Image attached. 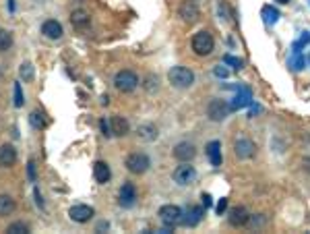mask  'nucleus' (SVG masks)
Listing matches in <instances>:
<instances>
[{
	"instance_id": "1",
	"label": "nucleus",
	"mask_w": 310,
	"mask_h": 234,
	"mask_svg": "<svg viewBox=\"0 0 310 234\" xmlns=\"http://www.w3.org/2000/svg\"><path fill=\"white\" fill-rule=\"evenodd\" d=\"M168 79L178 90H186V87H190L194 83V72L186 67H172L168 72Z\"/></svg>"
},
{
	"instance_id": "2",
	"label": "nucleus",
	"mask_w": 310,
	"mask_h": 234,
	"mask_svg": "<svg viewBox=\"0 0 310 234\" xmlns=\"http://www.w3.org/2000/svg\"><path fill=\"white\" fill-rule=\"evenodd\" d=\"M213 48H215L213 36H211L207 29H201L199 34L192 36V50L197 56H209L213 52Z\"/></svg>"
},
{
	"instance_id": "3",
	"label": "nucleus",
	"mask_w": 310,
	"mask_h": 234,
	"mask_svg": "<svg viewBox=\"0 0 310 234\" xmlns=\"http://www.w3.org/2000/svg\"><path fill=\"white\" fill-rule=\"evenodd\" d=\"M114 85H116L118 91L128 93V91L137 90L138 77H137V72H133V71H120V72H116V77H114Z\"/></svg>"
},
{
	"instance_id": "4",
	"label": "nucleus",
	"mask_w": 310,
	"mask_h": 234,
	"mask_svg": "<svg viewBox=\"0 0 310 234\" xmlns=\"http://www.w3.org/2000/svg\"><path fill=\"white\" fill-rule=\"evenodd\" d=\"M126 168L133 174H145L147 170H149V166H151V160L145 156V153H130V156L126 158Z\"/></svg>"
},
{
	"instance_id": "5",
	"label": "nucleus",
	"mask_w": 310,
	"mask_h": 234,
	"mask_svg": "<svg viewBox=\"0 0 310 234\" xmlns=\"http://www.w3.org/2000/svg\"><path fill=\"white\" fill-rule=\"evenodd\" d=\"M174 180L180 184V187H189L197 180V170H194V166H190L189 162H182V166H178L174 170Z\"/></svg>"
},
{
	"instance_id": "6",
	"label": "nucleus",
	"mask_w": 310,
	"mask_h": 234,
	"mask_svg": "<svg viewBox=\"0 0 310 234\" xmlns=\"http://www.w3.org/2000/svg\"><path fill=\"white\" fill-rule=\"evenodd\" d=\"M182 216H184L182 209L178 207V205H172V203H170V205H164V207L159 209V220L164 222L166 226H172V228H174L176 224L182 222Z\"/></svg>"
},
{
	"instance_id": "7",
	"label": "nucleus",
	"mask_w": 310,
	"mask_h": 234,
	"mask_svg": "<svg viewBox=\"0 0 310 234\" xmlns=\"http://www.w3.org/2000/svg\"><path fill=\"white\" fill-rule=\"evenodd\" d=\"M234 153L240 160H250V158H255V153H257V145H255V141L246 139V137H240V139L234 141Z\"/></svg>"
},
{
	"instance_id": "8",
	"label": "nucleus",
	"mask_w": 310,
	"mask_h": 234,
	"mask_svg": "<svg viewBox=\"0 0 310 234\" xmlns=\"http://www.w3.org/2000/svg\"><path fill=\"white\" fill-rule=\"evenodd\" d=\"M227 112H230V106H227L224 100H211L209 106H207V116L213 120V123H222V120H225Z\"/></svg>"
},
{
	"instance_id": "9",
	"label": "nucleus",
	"mask_w": 310,
	"mask_h": 234,
	"mask_svg": "<svg viewBox=\"0 0 310 234\" xmlns=\"http://www.w3.org/2000/svg\"><path fill=\"white\" fill-rule=\"evenodd\" d=\"M178 15L182 17L184 23H189V25H192V23L199 21V4L194 2V0H186V2H182V6L178 9Z\"/></svg>"
},
{
	"instance_id": "10",
	"label": "nucleus",
	"mask_w": 310,
	"mask_h": 234,
	"mask_svg": "<svg viewBox=\"0 0 310 234\" xmlns=\"http://www.w3.org/2000/svg\"><path fill=\"white\" fill-rule=\"evenodd\" d=\"M194 156H197V147L189 141H182L174 147V158L178 160V162H190Z\"/></svg>"
},
{
	"instance_id": "11",
	"label": "nucleus",
	"mask_w": 310,
	"mask_h": 234,
	"mask_svg": "<svg viewBox=\"0 0 310 234\" xmlns=\"http://www.w3.org/2000/svg\"><path fill=\"white\" fill-rule=\"evenodd\" d=\"M93 207H89V205H72L69 209V216H70V220L72 222H79V224H85L89 222L93 217Z\"/></svg>"
},
{
	"instance_id": "12",
	"label": "nucleus",
	"mask_w": 310,
	"mask_h": 234,
	"mask_svg": "<svg viewBox=\"0 0 310 234\" xmlns=\"http://www.w3.org/2000/svg\"><path fill=\"white\" fill-rule=\"evenodd\" d=\"M137 199V191L133 182H124L120 187V205L122 207H133Z\"/></svg>"
},
{
	"instance_id": "13",
	"label": "nucleus",
	"mask_w": 310,
	"mask_h": 234,
	"mask_svg": "<svg viewBox=\"0 0 310 234\" xmlns=\"http://www.w3.org/2000/svg\"><path fill=\"white\" fill-rule=\"evenodd\" d=\"M42 34L48 37V39H60L62 37V25L58 21H54V19H48L44 21V25H42Z\"/></svg>"
},
{
	"instance_id": "14",
	"label": "nucleus",
	"mask_w": 310,
	"mask_h": 234,
	"mask_svg": "<svg viewBox=\"0 0 310 234\" xmlns=\"http://www.w3.org/2000/svg\"><path fill=\"white\" fill-rule=\"evenodd\" d=\"M17 162V151L13 145H0V166L2 168H11Z\"/></svg>"
},
{
	"instance_id": "15",
	"label": "nucleus",
	"mask_w": 310,
	"mask_h": 234,
	"mask_svg": "<svg viewBox=\"0 0 310 234\" xmlns=\"http://www.w3.org/2000/svg\"><path fill=\"white\" fill-rule=\"evenodd\" d=\"M203 216H205V209L199 205H192V207H189V212H186V217L182 216V224L192 228V226H197L203 220Z\"/></svg>"
},
{
	"instance_id": "16",
	"label": "nucleus",
	"mask_w": 310,
	"mask_h": 234,
	"mask_svg": "<svg viewBox=\"0 0 310 234\" xmlns=\"http://www.w3.org/2000/svg\"><path fill=\"white\" fill-rule=\"evenodd\" d=\"M70 23H72V27H77V29H85V27H89V23H91V17H89L87 11L77 9L70 13Z\"/></svg>"
},
{
	"instance_id": "17",
	"label": "nucleus",
	"mask_w": 310,
	"mask_h": 234,
	"mask_svg": "<svg viewBox=\"0 0 310 234\" xmlns=\"http://www.w3.org/2000/svg\"><path fill=\"white\" fill-rule=\"evenodd\" d=\"M110 126H112V135H118V137H124L130 131L128 120L122 118V116H112L110 118Z\"/></svg>"
},
{
	"instance_id": "18",
	"label": "nucleus",
	"mask_w": 310,
	"mask_h": 234,
	"mask_svg": "<svg viewBox=\"0 0 310 234\" xmlns=\"http://www.w3.org/2000/svg\"><path fill=\"white\" fill-rule=\"evenodd\" d=\"M207 158H209V162H211V166H222V143L219 141H211L209 145H207Z\"/></svg>"
},
{
	"instance_id": "19",
	"label": "nucleus",
	"mask_w": 310,
	"mask_h": 234,
	"mask_svg": "<svg viewBox=\"0 0 310 234\" xmlns=\"http://www.w3.org/2000/svg\"><path fill=\"white\" fill-rule=\"evenodd\" d=\"M93 176H95V180L100 182V184H105L110 180V176H112V172H110V166L105 164V162H95L93 164Z\"/></svg>"
},
{
	"instance_id": "20",
	"label": "nucleus",
	"mask_w": 310,
	"mask_h": 234,
	"mask_svg": "<svg viewBox=\"0 0 310 234\" xmlns=\"http://www.w3.org/2000/svg\"><path fill=\"white\" fill-rule=\"evenodd\" d=\"M248 212L246 207H234L230 212V224L232 226H246L248 224Z\"/></svg>"
},
{
	"instance_id": "21",
	"label": "nucleus",
	"mask_w": 310,
	"mask_h": 234,
	"mask_svg": "<svg viewBox=\"0 0 310 234\" xmlns=\"http://www.w3.org/2000/svg\"><path fill=\"white\" fill-rule=\"evenodd\" d=\"M15 207H17V203H15V199L11 195H0V217L11 216L15 212Z\"/></svg>"
},
{
	"instance_id": "22",
	"label": "nucleus",
	"mask_w": 310,
	"mask_h": 234,
	"mask_svg": "<svg viewBox=\"0 0 310 234\" xmlns=\"http://www.w3.org/2000/svg\"><path fill=\"white\" fill-rule=\"evenodd\" d=\"M138 137H141L143 141H155L157 139V128H155L153 125H143V126H138Z\"/></svg>"
},
{
	"instance_id": "23",
	"label": "nucleus",
	"mask_w": 310,
	"mask_h": 234,
	"mask_svg": "<svg viewBox=\"0 0 310 234\" xmlns=\"http://www.w3.org/2000/svg\"><path fill=\"white\" fill-rule=\"evenodd\" d=\"M252 100H250V91L248 90H244L242 93H238V95H236V98H234V102H232V110H240V108H244V106H248V104H250Z\"/></svg>"
},
{
	"instance_id": "24",
	"label": "nucleus",
	"mask_w": 310,
	"mask_h": 234,
	"mask_svg": "<svg viewBox=\"0 0 310 234\" xmlns=\"http://www.w3.org/2000/svg\"><path fill=\"white\" fill-rule=\"evenodd\" d=\"M13 46V34L9 29H0V52H9Z\"/></svg>"
},
{
	"instance_id": "25",
	"label": "nucleus",
	"mask_w": 310,
	"mask_h": 234,
	"mask_svg": "<svg viewBox=\"0 0 310 234\" xmlns=\"http://www.w3.org/2000/svg\"><path fill=\"white\" fill-rule=\"evenodd\" d=\"M263 19H265L267 25H275L277 19H279V11L273 9V6H265V9H263Z\"/></svg>"
},
{
	"instance_id": "26",
	"label": "nucleus",
	"mask_w": 310,
	"mask_h": 234,
	"mask_svg": "<svg viewBox=\"0 0 310 234\" xmlns=\"http://www.w3.org/2000/svg\"><path fill=\"white\" fill-rule=\"evenodd\" d=\"M29 123H31V126H34V128H44V126H46L44 114H42V112H37V110L29 114Z\"/></svg>"
},
{
	"instance_id": "27",
	"label": "nucleus",
	"mask_w": 310,
	"mask_h": 234,
	"mask_svg": "<svg viewBox=\"0 0 310 234\" xmlns=\"http://www.w3.org/2000/svg\"><path fill=\"white\" fill-rule=\"evenodd\" d=\"M19 75H21V79H23V81H31V79H34V64H31V62L21 64Z\"/></svg>"
},
{
	"instance_id": "28",
	"label": "nucleus",
	"mask_w": 310,
	"mask_h": 234,
	"mask_svg": "<svg viewBox=\"0 0 310 234\" xmlns=\"http://www.w3.org/2000/svg\"><path fill=\"white\" fill-rule=\"evenodd\" d=\"M304 64H306V58L302 56L300 52H293V56L290 58V67L293 71H300V69H304Z\"/></svg>"
},
{
	"instance_id": "29",
	"label": "nucleus",
	"mask_w": 310,
	"mask_h": 234,
	"mask_svg": "<svg viewBox=\"0 0 310 234\" xmlns=\"http://www.w3.org/2000/svg\"><path fill=\"white\" fill-rule=\"evenodd\" d=\"M6 232H9V234H29V226L23 224V222H15V224H11L9 228H6Z\"/></svg>"
},
{
	"instance_id": "30",
	"label": "nucleus",
	"mask_w": 310,
	"mask_h": 234,
	"mask_svg": "<svg viewBox=\"0 0 310 234\" xmlns=\"http://www.w3.org/2000/svg\"><path fill=\"white\" fill-rule=\"evenodd\" d=\"M224 62L225 64H230L232 69H236V71H240L242 69V64H244V60L242 58H236V56H232V54H225L224 56Z\"/></svg>"
},
{
	"instance_id": "31",
	"label": "nucleus",
	"mask_w": 310,
	"mask_h": 234,
	"mask_svg": "<svg viewBox=\"0 0 310 234\" xmlns=\"http://www.w3.org/2000/svg\"><path fill=\"white\" fill-rule=\"evenodd\" d=\"M157 83H159V81H157V77H153V75H149V77H147V79H145V90H147V91H149V93H153V91H155V90H157V87H159Z\"/></svg>"
},
{
	"instance_id": "32",
	"label": "nucleus",
	"mask_w": 310,
	"mask_h": 234,
	"mask_svg": "<svg viewBox=\"0 0 310 234\" xmlns=\"http://www.w3.org/2000/svg\"><path fill=\"white\" fill-rule=\"evenodd\" d=\"M15 106L21 108L23 106V93H21V83L15 85Z\"/></svg>"
},
{
	"instance_id": "33",
	"label": "nucleus",
	"mask_w": 310,
	"mask_h": 234,
	"mask_svg": "<svg viewBox=\"0 0 310 234\" xmlns=\"http://www.w3.org/2000/svg\"><path fill=\"white\" fill-rule=\"evenodd\" d=\"M100 126H102V133H103V137H112V126H110V120H102L100 123Z\"/></svg>"
},
{
	"instance_id": "34",
	"label": "nucleus",
	"mask_w": 310,
	"mask_h": 234,
	"mask_svg": "<svg viewBox=\"0 0 310 234\" xmlns=\"http://www.w3.org/2000/svg\"><path fill=\"white\" fill-rule=\"evenodd\" d=\"M27 172H29V180H35V162H34V160H29Z\"/></svg>"
},
{
	"instance_id": "35",
	"label": "nucleus",
	"mask_w": 310,
	"mask_h": 234,
	"mask_svg": "<svg viewBox=\"0 0 310 234\" xmlns=\"http://www.w3.org/2000/svg\"><path fill=\"white\" fill-rule=\"evenodd\" d=\"M225 209H227V199H219V203H217V214L222 216Z\"/></svg>"
},
{
	"instance_id": "36",
	"label": "nucleus",
	"mask_w": 310,
	"mask_h": 234,
	"mask_svg": "<svg viewBox=\"0 0 310 234\" xmlns=\"http://www.w3.org/2000/svg\"><path fill=\"white\" fill-rule=\"evenodd\" d=\"M230 72H227V69H224V67H215V77H222V79H225Z\"/></svg>"
},
{
	"instance_id": "37",
	"label": "nucleus",
	"mask_w": 310,
	"mask_h": 234,
	"mask_svg": "<svg viewBox=\"0 0 310 234\" xmlns=\"http://www.w3.org/2000/svg\"><path fill=\"white\" fill-rule=\"evenodd\" d=\"M211 203H213V201H211V195H207V193H203V205H205V209H207V207H211Z\"/></svg>"
},
{
	"instance_id": "38",
	"label": "nucleus",
	"mask_w": 310,
	"mask_h": 234,
	"mask_svg": "<svg viewBox=\"0 0 310 234\" xmlns=\"http://www.w3.org/2000/svg\"><path fill=\"white\" fill-rule=\"evenodd\" d=\"M35 201H37V205L39 207H44V201H42V195H39V191L35 189Z\"/></svg>"
},
{
	"instance_id": "39",
	"label": "nucleus",
	"mask_w": 310,
	"mask_h": 234,
	"mask_svg": "<svg viewBox=\"0 0 310 234\" xmlns=\"http://www.w3.org/2000/svg\"><path fill=\"white\" fill-rule=\"evenodd\" d=\"M102 104H103V106H108V104H110V98H108V95H103V98H102Z\"/></svg>"
},
{
	"instance_id": "40",
	"label": "nucleus",
	"mask_w": 310,
	"mask_h": 234,
	"mask_svg": "<svg viewBox=\"0 0 310 234\" xmlns=\"http://www.w3.org/2000/svg\"><path fill=\"white\" fill-rule=\"evenodd\" d=\"M304 168H306V170L310 172V158H306V160H304Z\"/></svg>"
},
{
	"instance_id": "41",
	"label": "nucleus",
	"mask_w": 310,
	"mask_h": 234,
	"mask_svg": "<svg viewBox=\"0 0 310 234\" xmlns=\"http://www.w3.org/2000/svg\"><path fill=\"white\" fill-rule=\"evenodd\" d=\"M277 2H279V4H288L290 0H277Z\"/></svg>"
},
{
	"instance_id": "42",
	"label": "nucleus",
	"mask_w": 310,
	"mask_h": 234,
	"mask_svg": "<svg viewBox=\"0 0 310 234\" xmlns=\"http://www.w3.org/2000/svg\"><path fill=\"white\" fill-rule=\"evenodd\" d=\"M308 62H310V56H308Z\"/></svg>"
}]
</instances>
